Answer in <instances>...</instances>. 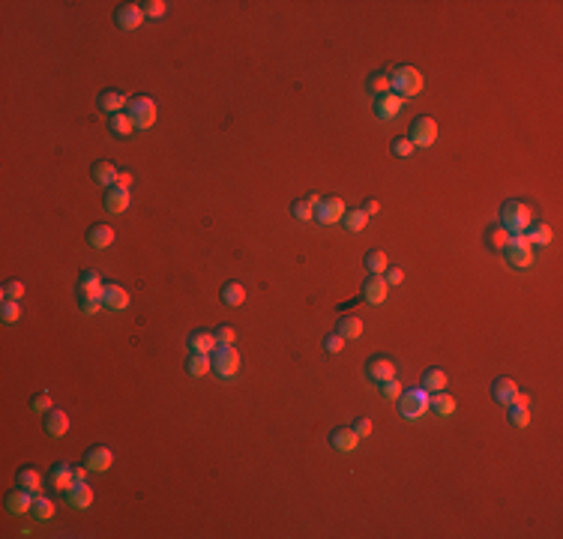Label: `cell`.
Masks as SVG:
<instances>
[{"label":"cell","mask_w":563,"mask_h":539,"mask_svg":"<svg viewBox=\"0 0 563 539\" xmlns=\"http://www.w3.org/2000/svg\"><path fill=\"white\" fill-rule=\"evenodd\" d=\"M144 10H141V3H123V6H117V12H114V24L120 30H138L144 24Z\"/></svg>","instance_id":"cell-12"},{"label":"cell","mask_w":563,"mask_h":539,"mask_svg":"<svg viewBox=\"0 0 563 539\" xmlns=\"http://www.w3.org/2000/svg\"><path fill=\"white\" fill-rule=\"evenodd\" d=\"M291 216L297 222H315V207H311L306 198H297V201L291 204Z\"/></svg>","instance_id":"cell-42"},{"label":"cell","mask_w":563,"mask_h":539,"mask_svg":"<svg viewBox=\"0 0 563 539\" xmlns=\"http://www.w3.org/2000/svg\"><path fill=\"white\" fill-rule=\"evenodd\" d=\"M396 402H398V416L408 423H417L429 414V393L422 387H405Z\"/></svg>","instance_id":"cell-2"},{"label":"cell","mask_w":563,"mask_h":539,"mask_svg":"<svg viewBox=\"0 0 563 539\" xmlns=\"http://www.w3.org/2000/svg\"><path fill=\"white\" fill-rule=\"evenodd\" d=\"M117 165L114 162H105V159H99V162H93V168H90V177H93V183H99L102 189H111L117 183Z\"/></svg>","instance_id":"cell-25"},{"label":"cell","mask_w":563,"mask_h":539,"mask_svg":"<svg viewBox=\"0 0 563 539\" xmlns=\"http://www.w3.org/2000/svg\"><path fill=\"white\" fill-rule=\"evenodd\" d=\"M384 282L389 285V288H396V285H402V282H405V270H402V267H387Z\"/></svg>","instance_id":"cell-51"},{"label":"cell","mask_w":563,"mask_h":539,"mask_svg":"<svg viewBox=\"0 0 563 539\" xmlns=\"http://www.w3.org/2000/svg\"><path fill=\"white\" fill-rule=\"evenodd\" d=\"M33 498H37L33 491L19 489V485H15V489L6 494V512H10V516H24V512L33 509Z\"/></svg>","instance_id":"cell-20"},{"label":"cell","mask_w":563,"mask_h":539,"mask_svg":"<svg viewBox=\"0 0 563 539\" xmlns=\"http://www.w3.org/2000/svg\"><path fill=\"white\" fill-rule=\"evenodd\" d=\"M360 210H362V213H366V216H378V213H380V204L375 201V198H371V201H366V204H362V207H360Z\"/></svg>","instance_id":"cell-55"},{"label":"cell","mask_w":563,"mask_h":539,"mask_svg":"<svg viewBox=\"0 0 563 539\" xmlns=\"http://www.w3.org/2000/svg\"><path fill=\"white\" fill-rule=\"evenodd\" d=\"M515 393H518V384L513 378H495L491 380V398H495L498 405H513Z\"/></svg>","instance_id":"cell-26"},{"label":"cell","mask_w":563,"mask_h":539,"mask_svg":"<svg viewBox=\"0 0 563 539\" xmlns=\"http://www.w3.org/2000/svg\"><path fill=\"white\" fill-rule=\"evenodd\" d=\"M15 485L39 494L42 491V476H39V471H33V467H19V471H15Z\"/></svg>","instance_id":"cell-33"},{"label":"cell","mask_w":563,"mask_h":539,"mask_svg":"<svg viewBox=\"0 0 563 539\" xmlns=\"http://www.w3.org/2000/svg\"><path fill=\"white\" fill-rule=\"evenodd\" d=\"M371 111H375L378 120L389 123V120H396L405 111V99L396 96V93L389 90V93H384V96H375V102H371Z\"/></svg>","instance_id":"cell-10"},{"label":"cell","mask_w":563,"mask_h":539,"mask_svg":"<svg viewBox=\"0 0 563 539\" xmlns=\"http://www.w3.org/2000/svg\"><path fill=\"white\" fill-rule=\"evenodd\" d=\"M186 345H189V351H192V354H207V356H210L219 342H216V336L210 333V329H192L189 338H186Z\"/></svg>","instance_id":"cell-24"},{"label":"cell","mask_w":563,"mask_h":539,"mask_svg":"<svg viewBox=\"0 0 563 539\" xmlns=\"http://www.w3.org/2000/svg\"><path fill=\"white\" fill-rule=\"evenodd\" d=\"M21 297H24V282L12 279L3 285V300H21Z\"/></svg>","instance_id":"cell-50"},{"label":"cell","mask_w":563,"mask_h":539,"mask_svg":"<svg viewBox=\"0 0 563 539\" xmlns=\"http://www.w3.org/2000/svg\"><path fill=\"white\" fill-rule=\"evenodd\" d=\"M102 306L111 309V312H126L129 309V291L117 282L105 285V291H102Z\"/></svg>","instance_id":"cell-21"},{"label":"cell","mask_w":563,"mask_h":539,"mask_svg":"<svg viewBox=\"0 0 563 539\" xmlns=\"http://www.w3.org/2000/svg\"><path fill=\"white\" fill-rule=\"evenodd\" d=\"M366 270H369V276H384L387 273V267H389V261H387V252H380V249H371L366 252Z\"/></svg>","instance_id":"cell-38"},{"label":"cell","mask_w":563,"mask_h":539,"mask_svg":"<svg viewBox=\"0 0 563 539\" xmlns=\"http://www.w3.org/2000/svg\"><path fill=\"white\" fill-rule=\"evenodd\" d=\"M0 318H3V324H19V321L24 318L21 300H3V306H0Z\"/></svg>","instance_id":"cell-40"},{"label":"cell","mask_w":563,"mask_h":539,"mask_svg":"<svg viewBox=\"0 0 563 539\" xmlns=\"http://www.w3.org/2000/svg\"><path fill=\"white\" fill-rule=\"evenodd\" d=\"M48 485L54 491H60V494H66L69 489L75 485V476H72V465H66V462H60V465H54L48 471Z\"/></svg>","instance_id":"cell-22"},{"label":"cell","mask_w":563,"mask_h":539,"mask_svg":"<svg viewBox=\"0 0 563 539\" xmlns=\"http://www.w3.org/2000/svg\"><path fill=\"white\" fill-rule=\"evenodd\" d=\"M366 90L371 93V99H375V96H384V93H389V72H387V69H375V72H369V78H366Z\"/></svg>","instance_id":"cell-34"},{"label":"cell","mask_w":563,"mask_h":539,"mask_svg":"<svg viewBox=\"0 0 563 539\" xmlns=\"http://www.w3.org/2000/svg\"><path fill=\"white\" fill-rule=\"evenodd\" d=\"M455 398L453 396H449V393H444V389H440V393H431L429 396V414H435L438 416V420H449V416H453L455 414Z\"/></svg>","instance_id":"cell-23"},{"label":"cell","mask_w":563,"mask_h":539,"mask_svg":"<svg viewBox=\"0 0 563 539\" xmlns=\"http://www.w3.org/2000/svg\"><path fill=\"white\" fill-rule=\"evenodd\" d=\"M515 405H524V407H531V396H527V393H522V389H518V393H515Z\"/></svg>","instance_id":"cell-56"},{"label":"cell","mask_w":563,"mask_h":539,"mask_svg":"<svg viewBox=\"0 0 563 539\" xmlns=\"http://www.w3.org/2000/svg\"><path fill=\"white\" fill-rule=\"evenodd\" d=\"M213 363V375L219 380H234L240 375V354L234 345H216V351L210 354Z\"/></svg>","instance_id":"cell-3"},{"label":"cell","mask_w":563,"mask_h":539,"mask_svg":"<svg viewBox=\"0 0 563 539\" xmlns=\"http://www.w3.org/2000/svg\"><path fill=\"white\" fill-rule=\"evenodd\" d=\"M336 333H339L345 342H354V338L362 336V318L357 315H342L339 321H336Z\"/></svg>","instance_id":"cell-30"},{"label":"cell","mask_w":563,"mask_h":539,"mask_svg":"<svg viewBox=\"0 0 563 539\" xmlns=\"http://www.w3.org/2000/svg\"><path fill=\"white\" fill-rule=\"evenodd\" d=\"M186 372H189V378H204V375H210V372H213L210 356H207V354H192V356L186 360Z\"/></svg>","instance_id":"cell-36"},{"label":"cell","mask_w":563,"mask_h":539,"mask_svg":"<svg viewBox=\"0 0 563 539\" xmlns=\"http://www.w3.org/2000/svg\"><path fill=\"white\" fill-rule=\"evenodd\" d=\"M129 183H132V171H129V168H120V171H117V183H114V186L129 189Z\"/></svg>","instance_id":"cell-53"},{"label":"cell","mask_w":563,"mask_h":539,"mask_svg":"<svg viewBox=\"0 0 563 539\" xmlns=\"http://www.w3.org/2000/svg\"><path fill=\"white\" fill-rule=\"evenodd\" d=\"M500 255H504V261H506V264L513 267V270H527V267H533V246L522 237V234H513Z\"/></svg>","instance_id":"cell-5"},{"label":"cell","mask_w":563,"mask_h":539,"mask_svg":"<svg viewBox=\"0 0 563 539\" xmlns=\"http://www.w3.org/2000/svg\"><path fill=\"white\" fill-rule=\"evenodd\" d=\"M396 372H398V366L389 354H375L366 360V378L371 384H384V380L396 378Z\"/></svg>","instance_id":"cell-9"},{"label":"cell","mask_w":563,"mask_h":539,"mask_svg":"<svg viewBox=\"0 0 563 539\" xmlns=\"http://www.w3.org/2000/svg\"><path fill=\"white\" fill-rule=\"evenodd\" d=\"M108 132L114 138H129L132 132H138V129L132 123V117H129V111H120V114L108 117Z\"/></svg>","instance_id":"cell-32"},{"label":"cell","mask_w":563,"mask_h":539,"mask_svg":"<svg viewBox=\"0 0 563 539\" xmlns=\"http://www.w3.org/2000/svg\"><path fill=\"white\" fill-rule=\"evenodd\" d=\"M360 434L351 429V425H336V429L330 431V447L336 449V453H342V456H351V453H357V447H360Z\"/></svg>","instance_id":"cell-11"},{"label":"cell","mask_w":563,"mask_h":539,"mask_svg":"<svg viewBox=\"0 0 563 539\" xmlns=\"http://www.w3.org/2000/svg\"><path fill=\"white\" fill-rule=\"evenodd\" d=\"M366 225H369V216L362 213L360 207H357V210H348V213L342 216V228H345V231H351V234L366 231Z\"/></svg>","instance_id":"cell-39"},{"label":"cell","mask_w":563,"mask_h":539,"mask_svg":"<svg viewBox=\"0 0 563 539\" xmlns=\"http://www.w3.org/2000/svg\"><path fill=\"white\" fill-rule=\"evenodd\" d=\"M213 336H216V342H219V345H234V342H237V329L228 327V324L216 327V329H213Z\"/></svg>","instance_id":"cell-47"},{"label":"cell","mask_w":563,"mask_h":539,"mask_svg":"<svg viewBox=\"0 0 563 539\" xmlns=\"http://www.w3.org/2000/svg\"><path fill=\"white\" fill-rule=\"evenodd\" d=\"M389 150H393V156H402V159H408V156L417 153V147L411 144L408 135H405V138L398 135V138H393V141H389Z\"/></svg>","instance_id":"cell-43"},{"label":"cell","mask_w":563,"mask_h":539,"mask_svg":"<svg viewBox=\"0 0 563 539\" xmlns=\"http://www.w3.org/2000/svg\"><path fill=\"white\" fill-rule=\"evenodd\" d=\"M408 138H411V144L417 147V150H429V147L438 141V120L429 117V114L413 117V123L408 129Z\"/></svg>","instance_id":"cell-7"},{"label":"cell","mask_w":563,"mask_h":539,"mask_svg":"<svg viewBox=\"0 0 563 539\" xmlns=\"http://www.w3.org/2000/svg\"><path fill=\"white\" fill-rule=\"evenodd\" d=\"M129 102H132V99H129L123 90H114V87H108V90H102L99 96H96V105L105 111L108 117H114V114H120V111H126Z\"/></svg>","instance_id":"cell-15"},{"label":"cell","mask_w":563,"mask_h":539,"mask_svg":"<svg viewBox=\"0 0 563 539\" xmlns=\"http://www.w3.org/2000/svg\"><path fill=\"white\" fill-rule=\"evenodd\" d=\"M509 237H513V234H509L500 222H495V225H489V228H486V234H482V243H486L491 252H504Z\"/></svg>","instance_id":"cell-29"},{"label":"cell","mask_w":563,"mask_h":539,"mask_svg":"<svg viewBox=\"0 0 563 539\" xmlns=\"http://www.w3.org/2000/svg\"><path fill=\"white\" fill-rule=\"evenodd\" d=\"M102 291H105V282H102V276L96 270H81V276H78V282H75L78 297H99L102 300Z\"/></svg>","instance_id":"cell-14"},{"label":"cell","mask_w":563,"mask_h":539,"mask_svg":"<svg viewBox=\"0 0 563 539\" xmlns=\"http://www.w3.org/2000/svg\"><path fill=\"white\" fill-rule=\"evenodd\" d=\"M324 351L327 354H342L345 351V338L339 333H327L324 336Z\"/></svg>","instance_id":"cell-49"},{"label":"cell","mask_w":563,"mask_h":539,"mask_svg":"<svg viewBox=\"0 0 563 539\" xmlns=\"http://www.w3.org/2000/svg\"><path fill=\"white\" fill-rule=\"evenodd\" d=\"M380 389V396L387 398V402H393V398H398V393H402V384H398V378H389L384 380V384H378Z\"/></svg>","instance_id":"cell-46"},{"label":"cell","mask_w":563,"mask_h":539,"mask_svg":"<svg viewBox=\"0 0 563 539\" xmlns=\"http://www.w3.org/2000/svg\"><path fill=\"white\" fill-rule=\"evenodd\" d=\"M351 429L357 431L360 438H369V434H371V420H369V416H357V420L351 423Z\"/></svg>","instance_id":"cell-52"},{"label":"cell","mask_w":563,"mask_h":539,"mask_svg":"<svg viewBox=\"0 0 563 539\" xmlns=\"http://www.w3.org/2000/svg\"><path fill=\"white\" fill-rule=\"evenodd\" d=\"M522 237L531 243L533 249H545V246H551V240H554V231H551V225L549 222H542V219H531V225L524 228Z\"/></svg>","instance_id":"cell-17"},{"label":"cell","mask_w":563,"mask_h":539,"mask_svg":"<svg viewBox=\"0 0 563 539\" xmlns=\"http://www.w3.org/2000/svg\"><path fill=\"white\" fill-rule=\"evenodd\" d=\"M54 500H51V498H45V494H37V498H33V509H30V516L33 518H37V521H51V518H54Z\"/></svg>","instance_id":"cell-37"},{"label":"cell","mask_w":563,"mask_h":539,"mask_svg":"<svg viewBox=\"0 0 563 539\" xmlns=\"http://www.w3.org/2000/svg\"><path fill=\"white\" fill-rule=\"evenodd\" d=\"M420 387L426 389V393H440V389H447V372L444 369H438V366H431L422 372V380H420Z\"/></svg>","instance_id":"cell-31"},{"label":"cell","mask_w":563,"mask_h":539,"mask_svg":"<svg viewBox=\"0 0 563 539\" xmlns=\"http://www.w3.org/2000/svg\"><path fill=\"white\" fill-rule=\"evenodd\" d=\"M362 300L369 303V306H384L387 297H389V285L384 282V276H369L366 282H362Z\"/></svg>","instance_id":"cell-13"},{"label":"cell","mask_w":563,"mask_h":539,"mask_svg":"<svg viewBox=\"0 0 563 539\" xmlns=\"http://www.w3.org/2000/svg\"><path fill=\"white\" fill-rule=\"evenodd\" d=\"M84 240H88L90 249H108L111 243H114V228H111V225H93V228H88V234H84Z\"/></svg>","instance_id":"cell-27"},{"label":"cell","mask_w":563,"mask_h":539,"mask_svg":"<svg viewBox=\"0 0 563 539\" xmlns=\"http://www.w3.org/2000/svg\"><path fill=\"white\" fill-rule=\"evenodd\" d=\"M88 474H90V467H88V465H81V467H72V476H75V482H88Z\"/></svg>","instance_id":"cell-54"},{"label":"cell","mask_w":563,"mask_h":539,"mask_svg":"<svg viewBox=\"0 0 563 539\" xmlns=\"http://www.w3.org/2000/svg\"><path fill=\"white\" fill-rule=\"evenodd\" d=\"M141 10H144L147 19H165L168 3L165 0H147V3H141Z\"/></svg>","instance_id":"cell-44"},{"label":"cell","mask_w":563,"mask_h":539,"mask_svg":"<svg viewBox=\"0 0 563 539\" xmlns=\"http://www.w3.org/2000/svg\"><path fill=\"white\" fill-rule=\"evenodd\" d=\"M93 500H96V491H93V485H88V482H75L72 489L66 491V503L72 509H78V512L90 509Z\"/></svg>","instance_id":"cell-18"},{"label":"cell","mask_w":563,"mask_h":539,"mask_svg":"<svg viewBox=\"0 0 563 539\" xmlns=\"http://www.w3.org/2000/svg\"><path fill=\"white\" fill-rule=\"evenodd\" d=\"M219 297H222V303L225 306H243L246 303V288L240 282H225L222 285V291H219Z\"/></svg>","instance_id":"cell-35"},{"label":"cell","mask_w":563,"mask_h":539,"mask_svg":"<svg viewBox=\"0 0 563 539\" xmlns=\"http://www.w3.org/2000/svg\"><path fill=\"white\" fill-rule=\"evenodd\" d=\"M531 207L518 198H509V201L500 204V225L509 231V234H524V228L531 225Z\"/></svg>","instance_id":"cell-4"},{"label":"cell","mask_w":563,"mask_h":539,"mask_svg":"<svg viewBox=\"0 0 563 539\" xmlns=\"http://www.w3.org/2000/svg\"><path fill=\"white\" fill-rule=\"evenodd\" d=\"M84 465L90 467V474H105L111 465H114V453L102 443H93V447L84 453Z\"/></svg>","instance_id":"cell-16"},{"label":"cell","mask_w":563,"mask_h":539,"mask_svg":"<svg viewBox=\"0 0 563 539\" xmlns=\"http://www.w3.org/2000/svg\"><path fill=\"white\" fill-rule=\"evenodd\" d=\"M389 90L402 99H411V96H420L426 90V78L417 66H396L389 72Z\"/></svg>","instance_id":"cell-1"},{"label":"cell","mask_w":563,"mask_h":539,"mask_svg":"<svg viewBox=\"0 0 563 539\" xmlns=\"http://www.w3.org/2000/svg\"><path fill=\"white\" fill-rule=\"evenodd\" d=\"M30 411L42 416V414L54 411V402H51V396H48V393H37V396L30 398Z\"/></svg>","instance_id":"cell-45"},{"label":"cell","mask_w":563,"mask_h":539,"mask_svg":"<svg viewBox=\"0 0 563 539\" xmlns=\"http://www.w3.org/2000/svg\"><path fill=\"white\" fill-rule=\"evenodd\" d=\"M129 117H132V123L138 132H147V129H153L156 123V114H159V108H156V99L147 96V93H141V96H135L132 102H129Z\"/></svg>","instance_id":"cell-6"},{"label":"cell","mask_w":563,"mask_h":539,"mask_svg":"<svg viewBox=\"0 0 563 539\" xmlns=\"http://www.w3.org/2000/svg\"><path fill=\"white\" fill-rule=\"evenodd\" d=\"M348 213V207L339 195H324L320 204L315 207V222L318 225H342V216Z\"/></svg>","instance_id":"cell-8"},{"label":"cell","mask_w":563,"mask_h":539,"mask_svg":"<svg viewBox=\"0 0 563 539\" xmlns=\"http://www.w3.org/2000/svg\"><path fill=\"white\" fill-rule=\"evenodd\" d=\"M42 425H45L48 438H63L72 423H69V414H66V411H48L45 420H42Z\"/></svg>","instance_id":"cell-28"},{"label":"cell","mask_w":563,"mask_h":539,"mask_svg":"<svg viewBox=\"0 0 563 539\" xmlns=\"http://www.w3.org/2000/svg\"><path fill=\"white\" fill-rule=\"evenodd\" d=\"M78 309H81L84 315H90V318H93L99 309H105V306H102V300H99V297H78Z\"/></svg>","instance_id":"cell-48"},{"label":"cell","mask_w":563,"mask_h":539,"mask_svg":"<svg viewBox=\"0 0 563 539\" xmlns=\"http://www.w3.org/2000/svg\"><path fill=\"white\" fill-rule=\"evenodd\" d=\"M509 411H506V416H509V425H515V429H527L531 425V411H527L524 405H506Z\"/></svg>","instance_id":"cell-41"},{"label":"cell","mask_w":563,"mask_h":539,"mask_svg":"<svg viewBox=\"0 0 563 539\" xmlns=\"http://www.w3.org/2000/svg\"><path fill=\"white\" fill-rule=\"evenodd\" d=\"M129 189H123V186H111V189H105V201H102V207H105V213L108 216H120V213H126L129 210Z\"/></svg>","instance_id":"cell-19"}]
</instances>
